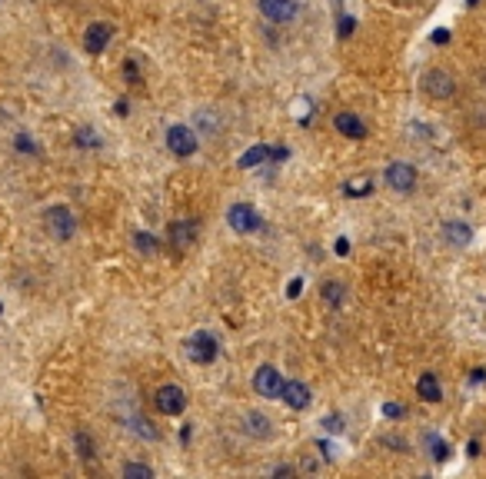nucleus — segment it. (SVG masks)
I'll list each match as a JSON object with an SVG mask.
<instances>
[{"mask_svg": "<svg viewBox=\"0 0 486 479\" xmlns=\"http://www.w3.org/2000/svg\"><path fill=\"white\" fill-rule=\"evenodd\" d=\"M47 230H50L57 240H70L74 237V230H77L74 213H70L67 207H50L47 210Z\"/></svg>", "mask_w": 486, "mask_h": 479, "instance_id": "2", "label": "nucleus"}, {"mask_svg": "<svg viewBox=\"0 0 486 479\" xmlns=\"http://www.w3.org/2000/svg\"><path fill=\"white\" fill-rule=\"evenodd\" d=\"M113 27L111 23H90L87 33H84V50L87 54H103V47L111 44Z\"/></svg>", "mask_w": 486, "mask_h": 479, "instance_id": "8", "label": "nucleus"}, {"mask_svg": "<svg viewBox=\"0 0 486 479\" xmlns=\"http://www.w3.org/2000/svg\"><path fill=\"white\" fill-rule=\"evenodd\" d=\"M327 429H333V433H340L343 426H340V416H333V419H327Z\"/></svg>", "mask_w": 486, "mask_h": 479, "instance_id": "30", "label": "nucleus"}, {"mask_svg": "<svg viewBox=\"0 0 486 479\" xmlns=\"http://www.w3.org/2000/svg\"><path fill=\"white\" fill-rule=\"evenodd\" d=\"M333 127L343 133V137H354V140H360V137H366V127L363 120H356L354 113H337V120H333Z\"/></svg>", "mask_w": 486, "mask_h": 479, "instance_id": "13", "label": "nucleus"}, {"mask_svg": "<svg viewBox=\"0 0 486 479\" xmlns=\"http://www.w3.org/2000/svg\"><path fill=\"white\" fill-rule=\"evenodd\" d=\"M123 70H127V80H130V84H137V80H140V74H137V64H133V60H127V64H123Z\"/></svg>", "mask_w": 486, "mask_h": 479, "instance_id": "26", "label": "nucleus"}, {"mask_svg": "<svg viewBox=\"0 0 486 479\" xmlns=\"http://www.w3.org/2000/svg\"><path fill=\"white\" fill-rule=\"evenodd\" d=\"M387 184L393 186V190H400V193H407V190H413V184H417V170L409 164H390Z\"/></svg>", "mask_w": 486, "mask_h": 479, "instance_id": "10", "label": "nucleus"}, {"mask_svg": "<svg viewBox=\"0 0 486 479\" xmlns=\"http://www.w3.org/2000/svg\"><path fill=\"white\" fill-rule=\"evenodd\" d=\"M337 253H340V257H346V253H350V243H346V240H337Z\"/></svg>", "mask_w": 486, "mask_h": 479, "instance_id": "31", "label": "nucleus"}, {"mask_svg": "<svg viewBox=\"0 0 486 479\" xmlns=\"http://www.w3.org/2000/svg\"><path fill=\"white\" fill-rule=\"evenodd\" d=\"M17 147H21V150H27V153H37V147H33L27 137H17Z\"/></svg>", "mask_w": 486, "mask_h": 479, "instance_id": "28", "label": "nucleus"}, {"mask_svg": "<svg viewBox=\"0 0 486 479\" xmlns=\"http://www.w3.org/2000/svg\"><path fill=\"white\" fill-rule=\"evenodd\" d=\"M166 237H170V243H174V247L187 250L190 243L197 240V223H193V220H177V223H170V227H166Z\"/></svg>", "mask_w": 486, "mask_h": 479, "instance_id": "11", "label": "nucleus"}, {"mask_svg": "<svg viewBox=\"0 0 486 479\" xmlns=\"http://www.w3.org/2000/svg\"><path fill=\"white\" fill-rule=\"evenodd\" d=\"M283 376L273 370V366H260L254 376V390L260 393V396H266V400H276L280 396V390H283Z\"/></svg>", "mask_w": 486, "mask_h": 479, "instance_id": "6", "label": "nucleus"}, {"mask_svg": "<svg viewBox=\"0 0 486 479\" xmlns=\"http://www.w3.org/2000/svg\"><path fill=\"white\" fill-rule=\"evenodd\" d=\"M280 400H283L290 410H307V406H310V390L300 380H290V383H283Z\"/></svg>", "mask_w": 486, "mask_h": 479, "instance_id": "12", "label": "nucleus"}, {"mask_svg": "<svg viewBox=\"0 0 486 479\" xmlns=\"http://www.w3.org/2000/svg\"><path fill=\"white\" fill-rule=\"evenodd\" d=\"M77 449H80V456L84 459H94V443H90L87 433H77Z\"/></svg>", "mask_w": 486, "mask_h": 479, "instance_id": "21", "label": "nucleus"}, {"mask_svg": "<svg viewBox=\"0 0 486 479\" xmlns=\"http://www.w3.org/2000/svg\"><path fill=\"white\" fill-rule=\"evenodd\" d=\"M0 313H4V306H0Z\"/></svg>", "mask_w": 486, "mask_h": 479, "instance_id": "33", "label": "nucleus"}, {"mask_svg": "<svg viewBox=\"0 0 486 479\" xmlns=\"http://www.w3.org/2000/svg\"><path fill=\"white\" fill-rule=\"evenodd\" d=\"M446 237L453 240V243H470V237H473V233H470V227H466V223H450V227H446Z\"/></svg>", "mask_w": 486, "mask_h": 479, "instance_id": "17", "label": "nucleus"}, {"mask_svg": "<svg viewBox=\"0 0 486 479\" xmlns=\"http://www.w3.org/2000/svg\"><path fill=\"white\" fill-rule=\"evenodd\" d=\"M417 393H420L423 403H436V400L443 396L440 383H436V373H423L420 380H417Z\"/></svg>", "mask_w": 486, "mask_h": 479, "instance_id": "14", "label": "nucleus"}, {"mask_svg": "<svg viewBox=\"0 0 486 479\" xmlns=\"http://www.w3.org/2000/svg\"><path fill=\"white\" fill-rule=\"evenodd\" d=\"M260 13L273 23H287L297 17V0H260Z\"/></svg>", "mask_w": 486, "mask_h": 479, "instance_id": "7", "label": "nucleus"}, {"mask_svg": "<svg viewBox=\"0 0 486 479\" xmlns=\"http://www.w3.org/2000/svg\"><path fill=\"white\" fill-rule=\"evenodd\" d=\"M383 416L397 419V416H403V406H397V403H383Z\"/></svg>", "mask_w": 486, "mask_h": 479, "instance_id": "24", "label": "nucleus"}, {"mask_svg": "<svg viewBox=\"0 0 486 479\" xmlns=\"http://www.w3.org/2000/svg\"><path fill=\"white\" fill-rule=\"evenodd\" d=\"M187 353H190V359L193 363H213L217 359V339L210 337V333H193L190 337V343H187Z\"/></svg>", "mask_w": 486, "mask_h": 479, "instance_id": "5", "label": "nucleus"}, {"mask_svg": "<svg viewBox=\"0 0 486 479\" xmlns=\"http://www.w3.org/2000/svg\"><path fill=\"white\" fill-rule=\"evenodd\" d=\"M426 443H430V456L433 459H446V456H450V446H446L443 439H433V436H430Z\"/></svg>", "mask_w": 486, "mask_h": 479, "instance_id": "20", "label": "nucleus"}, {"mask_svg": "<svg viewBox=\"0 0 486 479\" xmlns=\"http://www.w3.org/2000/svg\"><path fill=\"white\" fill-rule=\"evenodd\" d=\"M423 87H426V94H430V97L446 100V97H453L456 84L450 80V74H443V70H430V74L423 77Z\"/></svg>", "mask_w": 486, "mask_h": 479, "instance_id": "9", "label": "nucleus"}, {"mask_svg": "<svg viewBox=\"0 0 486 479\" xmlns=\"http://www.w3.org/2000/svg\"><path fill=\"white\" fill-rule=\"evenodd\" d=\"M154 400H157V410L164 416H180L187 410V393L180 390V386H174V383H170V386H160Z\"/></svg>", "mask_w": 486, "mask_h": 479, "instance_id": "1", "label": "nucleus"}, {"mask_svg": "<svg viewBox=\"0 0 486 479\" xmlns=\"http://www.w3.org/2000/svg\"><path fill=\"white\" fill-rule=\"evenodd\" d=\"M166 147L177 157H190V153H197V133L190 127H170L166 130Z\"/></svg>", "mask_w": 486, "mask_h": 479, "instance_id": "4", "label": "nucleus"}, {"mask_svg": "<svg viewBox=\"0 0 486 479\" xmlns=\"http://www.w3.org/2000/svg\"><path fill=\"white\" fill-rule=\"evenodd\" d=\"M123 476L127 479H150L154 476V469L144 466V463H127V466H123Z\"/></svg>", "mask_w": 486, "mask_h": 479, "instance_id": "16", "label": "nucleus"}, {"mask_svg": "<svg viewBox=\"0 0 486 479\" xmlns=\"http://www.w3.org/2000/svg\"><path fill=\"white\" fill-rule=\"evenodd\" d=\"M227 220H230V227L237 230V233H254V230H260V213H256L250 203H233Z\"/></svg>", "mask_w": 486, "mask_h": 479, "instance_id": "3", "label": "nucleus"}, {"mask_svg": "<svg viewBox=\"0 0 486 479\" xmlns=\"http://www.w3.org/2000/svg\"><path fill=\"white\" fill-rule=\"evenodd\" d=\"M323 296H327V303H340V283H327Z\"/></svg>", "mask_w": 486, "mask_h": 479, "instance_id": "22", "label": "nucleus"}, {"mask_svg": "<svg viewBox=\"0 0 486 479\" xmlns=\"http://www.w3.org/2000/svg\"><path fill=\"white\" fill-rule=\"evenodd\" d=\"M446 40H450V33H446V30H436V33H433V44H446Z\"/></svg>", "mask_w": 486, "mask_h": 479, "instance_id": "29", "label": "nucleus"}, {"mask_svg": "<svg viewBox=\"0 0 486 479\" xmlns=\"http://www.w3.org/2000/svg\"><path fill=\"white\" fill-rule=\"evenodd\" d=\"M354 27H356L354 17H343V21H340V33H343V37H350V33H354Z\"/></svg>", "mask_w": 486, "mask_h": 479, "instance_id": "25", "label": "nucleus"}, {"mask_svg": "<svg viewBox=\"0 0 486 479\" xmlns=\"http://www.w3.org/2000/svg\"><path fill=\"white\" fill-rule=\"evenodd\" d=\"M300 290H303V280H300V276H293V280H290V286H287V296H290V300H297Z\"/></svg>", "mask_w": 486, "mask_h": 479, "instance_id": "23", "label": "nucleus"}, {"mask_svg": "<svg viewBox=\"0 0 486 479\" xmlns=\"http://www.w3.org/2000/svg\"><path fill=\"white\" fill-rule=\"evenodd\" d=\"M90 133H94V130H80L77 140L84 143V147H97V137H90Z\"/></svg>", "mask_w": 486, "mask_h": 479, "instance_id": "27", "label": "nucleus"}, {"mask_svg": "<svg viewBox=\"0 0 486 479\" xmlns=\"http://www.w3.org/2000/svg\"><path fill=\"white\" fill-rule=\"evenodd\" d=\"M470 4H480V0H470Z\"/></svg>", "mask_w": 486, "mask_h": 479, "instance_id": "32", "label": "nucleus"}, {"mask_svg": "<svg viewBox=\"0 0 486 479\" xmlns=\"http://www.w3.org/2000/svg\"><path fill=\"white\" fill-rule=\"evenodd\" d=\"M270 157V147H250V150L240 157V167L243 170H250V167H260Z\"/></svg>", "mask_w": 486, "mask_h": 479, "instance_id": "15", "label": "nucleus"}, {"mask_svg": "<svg viewBox=\"0 0 486 479\" xmlns=\"http://www.w3.org/2000/svg\"><path fill=\"white\" fill-rule=\"evenodd\" d=\"M247 429H254L256 436H270V429H266V419L260 413H250V416H247Z\"/></svg>", "mask_w": 486, "mask_h": 479, "instance_id": "18", "label": "nucleus"}, {"mask_svg": "<svg viewBox=\"0 0 486 479\" xmlns=\"http://www.w3.org/2000/svg\"><path fill=\"white\" fill-rule=\"evenodd\" d=\"M133 240H137V250L140 253H157V240L150 233H137Z\"/></svg>", "mask_w": 486, "mask_h": 479, "instance_id": "19", "label": "nucleus"}]
</instances>
